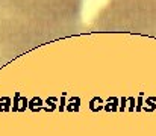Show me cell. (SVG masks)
Masks as SVG:
<instances>
[{
	"mask_svg": "<svg viewBox=\"0 0 156 136\" xmlns=\"http://www.w3.org/2000/svg\"><path fill=\"white\" fill-rule=\"evenodd\" d=\"M9 106H11V98H9V97L0 98V110H8Z\"/></svg>",
	"mask_w": 156,
	"mask_h": 136,
	"instance_id": "obj_3",
	"label": "cell"
},
{
	"mask_svg": "<svg viewBox=\"0 0 156 136\" xmlns=\"http://www.w3.org/2000/svg\"><path fill=\"white\" fill-rule=\"evenodd\" d=\"M41 106H43V100H41L40 97H34L32 100H29V107H30L34 112L40 110V109H41Z\"/></svg>",
	"mask_w": 156,
	"mask_h": 136,
	"instance_id": "obj_2",
	"label": "cell"
},
{
	"mask_svg": "<svg viewBox=\"0 0 156 136\" xmlns=\"http://www.w3.org/2000/svg\"><path fill=\"white\" fill-rule=\"evenodd\" d=\"M18 104H21V110L26 109V106H29V101L20 95L18 91H15V97H14V110H18Z\"/></svg>",
	"mask_w": 156,
	"mask_h": 136,
	"instance_id": "obj_1",
	"label": "cell"
},
{
	"mask_svg": "<svg viewBox=\"0 0 156 136\" xmlns=\"http://www.w3.org/2000/svg\"><path fill=\"white\" fill-rule=\"evenodd\" d=\"M73 107L77 110V107H79V97H73L70 100V110H73Z\"/></svg>",
	"mask_w": 156,
	"mask_h": 136,
	"instance_id": "obj_4",
	"label": "cell"
},
{
	"mask_svg": "<svg viewBox=\"0 0 156 136\" xmlns=\"http://www.w3.org/2000/svg\"><path fill=\"white\" fill-rule=\"evenodd\" d=\"M58 98L56 97H49L47 98V104H49V109L47 110H53V107H55V101H56Z\"/></svg>",
	"mask_w": 156,
	"mask_h": 136,
	"instance_id": "obj_5",
	"label": "cell"
},
{
	"mask_svg": "<svg viewBox=\"0 0 156 136\" xmlns=\"http://www.w3.org/2000/svg\"><path fill=\"white\" fill-rule=\"evenodd\" d=\"M64 103H65V92L62 94V98H61V106H59V110L64 109Z\"/></svg>",
	"mask_w": 156,
	"mask_h": 136,
	"instance_id": "obj_6",
	"label": "cell"
}]
</instances>
